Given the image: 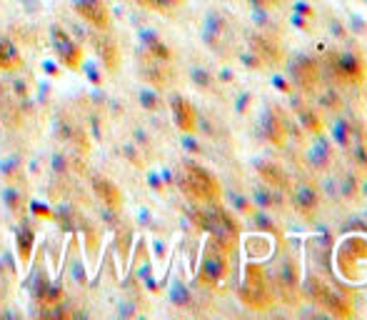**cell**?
Returning <instances> with one entry per match:
<instances>
[{"label": "cell", "mask_w": 367, "mask_h": 320, "mask_svg": "<svg viewBox=\"0 0 367 320\" xmlns=\"http://www.w3.org/2000/svg\"><path fill=\"white\" fill-rule=\"evenodd\" d=\"M240 300L252 310H268L275 303V283L265 265L247 263L240 283Z\"/></svg>", "instance_id": "1"}, {"label": "cell", "mask_w": 367, "mask_h": 320, "mask_svg": "<svg viewBox=\"0 0 367 320\" xmlns=\"http://www.w3.org/2000/svg\"><path fill=\"white\" fill-rule=\"evenodd\" d=\"M180 188H182V193H185V198L197 205L220 203V198H223L218 178H215L210 171H205L203 166H197V163H182Z\"/></svg>", "instance_id": "2"}, {"label": "cell", "mask_w": 367, "mask_h": 320, "mask_svg": "<svg viewBox=\"0 0 367 320\" xmlns=\"http://www.w3.org/2000/svg\"><path fill=\"white\" fill-rule=\"evenodd\" d=\"M197 223L210 233V238H215L218 243H223L225 248L235 250L237 238H240V230H237V223L232 221L230 213H225L218 203L203 205V210L197 213Z\"/></svg>", "instance_id": "3"}, {"label": "cell", "mask_w": 367, "mask_h": 320, "mask_svg": "<svg viewBox=\"0 0 367 320\" xmlns=\"http://www.w3.org/2000/svg\"><path fill=\"white\" fill-rule=\"evenodd\" d=\"M310 295H313V300L325 313L335 315V318H350V315L355 313V305H352L350 295H345L340 288L328 283L320 276L310 278Z\"/></svg>", "instance_id": "4"}, {"label": "cell", "mask_w": 367, "mask_h": 320, "mask_svg": "<svg viewBox=\"0 0 367 320\" xmlns=\"http://www.w3.org/2000/svg\"><path fill=\"white\" fill-rule=\"evenodd\" d=\"M230 248H225L215 238H210L203 250V263H200V276H197L200 283L203 285H220L230 271Z\"/></svg>", "instance_id": "5"}, {"label": "cell", "mask_w": 367, "mask_h": 320, "mask_svg": "<svg viewBox=\"0 0 367 320\" xmlns=\"http://www.w3.org/2000/svg\"><path fill=\"white\" fill-rule=\"evenodd\" d=\"M330 73L335 80H340L345 85H360L365 83V63L352 50H340L330 56Z\"/></svg>", "instance_id": "6"}, {"label": "cell", "mask_w": 367, "mask_h": 320, "mask_svg": "<svg viewBox=\"0 0 367 320\" xmlns=\"http://www.w3.org/2000/svg\"><path fill=\"white\" fill-rule=\"evenodd\" d=\"M273 283L278 295L285 300V303H297V295H300V265H297V260L292 258V255L282 258Z\"/></svg>", "instance_id": "7"}, {"label": "cell", "mask_w": 367, "mask_h": 320, "mask_svg": "<svg viewBox=\"0 0 367 320\" xmlns=\"http://www.w3.org/2000/svg\"><path fill=\"white\" fill-rule=\"evenodd\" d=\"M53 48H55V53H58V58H61L68 68H80L82 48L68 35V30L61 28V25H55L53 28Z\"/></svg>", "instance_id": "8"}, {"label": "cell", "mask_w": 367, "mask_h": 320, "mask_svg": "<svg viewBox=\"0 0 367 320\" xmlns=\"http://www.w3.org/2000/svg\"><path fill=\"white\" fill-rule=\"evenodd\" d=\"M75 13L85 23H90L95 30L110 28V11L103 0H75Z\"/></svg>", "instance_id": "9"}, {"label": "cell", "mask_w": 367, "mask_h": 320, "mask_svg": "<svg viewBox=\"0 0 367 320\" xmlns=\"http://www.w3.org/2000/svg\"><path fill=\"white\" fill-rule=\"evenodd\" d=\"M292 190V205H295V210L300 213L302 218H307V221H313L315 216H318V190L310 185V183H297V185H290Z\"/></svg>", "instance_id": "10"}, {"label": "cell", "mask_w": 367, "mask_h": 320, "mask_svg": "<svg viewBox=\"0 0 367 320\" xmlns=\"http://www.w3.org/2000/svg\"><path fill=\"white\" fill-rule=\"evenodd\" d=\"M143 75L155 85H168L173 78L170 58L155 56V53H145L143 56Z\"/></svg>", "instance_id": "11"}, {"label": "cell", "mask_w": 367, "mask_h": 320, "mask_svg": "<svg viewBox=\"0 0 367 320\" xmlns=\"http://www.w3.org/2000/svg\"><path fill=\"white\" fill-rule=\"evenodd\" d=\"M292 78H295V83L300 85L305 93H310V90H315L320 83V66L307 56L295 58V63H292Z\"/></svg>", "instance_id": "12"}, {"label": "cell", "mask_w": 367, "mask_h": 320, "mask_svg": "<svg viewBox=\"0 0 367 320\" xmlns=\"http://www.w3.org/2000/svg\"><path fill=\"white\" fill-rule=\"evenodd\" d=\"M170 108H173V118H175V125L180 128L182 133H195L197 130V111L190 100L178 95V98H173Z\"/></svg>", "instance_id": "13"}, {"label": "cell", "mask_w": 367, "mask_h": 320, "mask_svg": "<svg viewBox=\"0 0 367 320\" xmlns=\"http://www.w3.org/2000/svg\"><path fill=\"white\" fill-rule=\"evenodd\" d=\"M93 190H95V195H98L100 200H103L108 208H120L123 205V190L118 188L116 183L110 180V178H95L93 180Z\"/></svg>", "instance_id": "14"}, {"label": "cell", "mask_w": 367, "mask_h": 320, "mask_svg": "<svg viewBox=\"0 0 367 320\" xmlns=\"http://www.w3.org/2000/svg\"><path fill=\"white\" fill-rule=\"evenodd\" d=\"M95 50H98V56L103 58L105 68L108 70H116L118 61H120V50H118V43L108 35H95Z\"/></svg>", "instance_id": "15"}, {"label": "cell", "mask_w": 367, "mask_h": 320, "mask_svg": "<svg viewBox=\"0 0 367 320\" xmlns=\"http://www.w3.org/2000/svg\"><path fill=\"white\" fill-rule=\"evenodd\" d=\"M23 68V56L18 53V48L13 45V40L0 38V70L13 73Z\"/></svg>", "instance_id": "16"}, {"label": "cell", "mask_w": 367, "mask_h": 320, "mask_svg": "<svg viewBox=\"0 0 367 320\" xmlns=\"http://www.w3.org/2000/svg\"><path fill=\"white\" fill-rule=\"evenodd\" d=\"M252 48L258 50V56L268 63H280L282 61V48L275 43L273 38H263V35H255L252 38Z\"/></svg>", "instance_id": "17"}, {"label": "cell", "mask_w": 367, "mask_h": 320, "mask_svg": "<svg viewBox=\"0 0 367 320\" xmlns=\"http://www.w3.org/2000/svg\"><path fill=\"white\" fill-rule=\"evenodd\" d=\"M260 173H263V180H268L273 188L290 190V183H287V176L282 173V168H278V166H263V168H260Z\"/></svg>", "instance_id": "18"}, {"label": "cell", "mask_w": 367, "mask_h": 320, "mask_svg": "<svg viewBox=\"0 0 367 320\" xmlns=\"http://www.w3.org/2000/svg\"><path fill=\"white\" fill-rule=\"evenodd\" d=\"M18 253H20L23 263L30 260V253H33V230H30V228H23V230L18 233Z\"/></svg>", "instance_id": "19"}, {"label": "cell", "mask_w": 367, "mask_h": 320, "mask_svg": "<svg viewBox=\"0 0 367 320\" xmlns=\"http://www.w3.org/2000/svg\"><path fill=\"white\" fill-rule=\"evenodd\" d=\"M137 3L145 8H153V11H170V8L180 6L182 0H137Z\"/></svg>", "instance_id": "20"}, {"label": "cell", "mask_w": 367, "mask_h": 320, "mask_svg": "<svg viewBox=\"0 0 367 320\" xmlns=\"http://www.w3.org/2000/svg\"><path fill=\"white\" fill-rule=\"evenodd\" d=\"M268 125H270V135H273L275 143H278V145L285 143V128H282V123H280L278 118H270Z\"/></svg>", "instance_id": "21"}, {"label": "cell", "mask_w": 367, "mask_h": 320, "mask_svg": "<svg viewBox=\"0 0 367 320\" xmlns=\"http://www.w3.org/2000/svg\"><path fill=\"white\" fill-rule=\"evenodd\" d=\"M255 6H263V8H278L282 0H252Z\"/></svg>", "instance_id": "22"}]
</instances>
